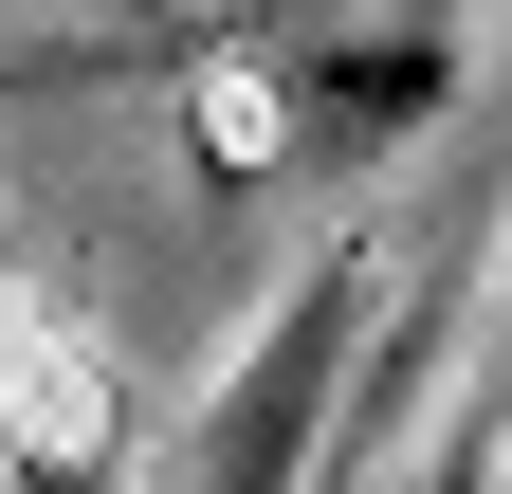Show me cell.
<instances>
[{
  "label": "cell",
  "mask_w": 512,
  "mask_h": 494,
  "mask_svg": "<svg viewBox=\"0 0 512 494\" xmlns=\"http://www.w3.org/2000/svg\"><path fill=\"white\" fill-rule=\"evenodd\" d=\"M494 440H512V385H476L458 421H439V458H421V494H494Z\"/></svg>",
  "instance_id": "3"
},
{
  "label": "cell",
  "mask_w": 512,
  "mask_h": 494,
  "mask_svg": "<svg viewBox=\"0 0 512 494\" xmlns=\"http://www.w3.org/2000/svg\"><path fill=\"white\" fill-rule=\"evenodd\" d=\"M458 110V0H293L238 55L220 165H366Z\"/></svg>",
  "instance_id": "1"
},
{
  "label": "cell",
  "mask_w": 512,
  "mask_h": 494,
  "mask_svg": "<svg viewBox=\"0 0 512 494\" xmlns=\"http://www.w3.org/2000/svg\"><path fill=\"white\" fill-rule=\"evenodd\" d=\"M366 312H384V257H366V238L311 257V293L238 348V385L202 403V440H183L165 494H311V458H330V421H348V385H366V366H348Z\"/></svg>",
  "instance_id": "2"
}]
</instances>
